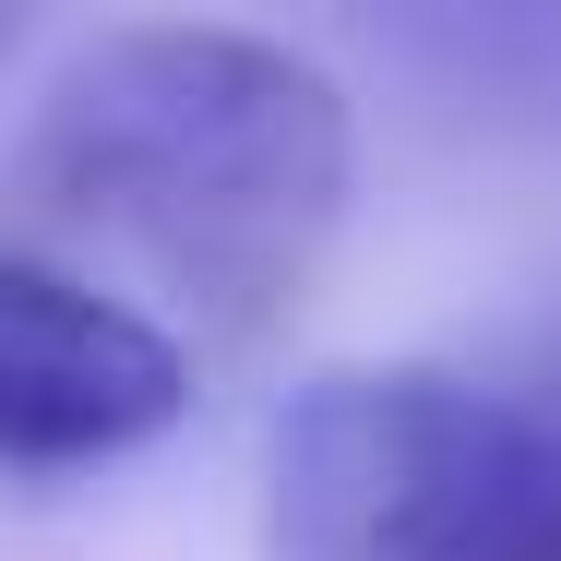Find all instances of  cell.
<instances>
[{
	"mask_svg": "<svg viewBox=\"0 0 561 561\" xmlns=\"http://www.w3.org/2000/svg\"><path fill=\"white\" fill-rule=\"evenodd\" d=\"M12 216L144 275L204 335H251L346 216V96L239 24H108L24 119Z\"/></svg>",
	"mask_w": 561,
	"mask_h": 561,
	"instance_id": "obj_1",
	"label": "cell"
},
{
	"mask_svg": "<svg viewBox=\"0 0 561 561\" xmlns=\"http://www.w3.org/2000/svg\"><path fill=\"white\" fill-rule=\"evenodd\" d=\"M275 561H561V443L454 370H335L275 431Z\"/></svg>",
	"mask_w": 561,
	"mask_h": 561,
	"instance_id": "obj_2",
	"label": "cell"
},
{
	"mask_svg": "<svg viewBox=\"0 0 561 561\" xmlns=\"http://www.w3.org/2000/svg\"><path fill=\"white\" fill-rule=\"evenodd\" d=\"M180 407H192V358L168 323H144L84 275L0 263V454L12 466L156 443Z\"/></svg>",
	"mask_w": 561,
	"mask_h": 561,
	"instance_id": "obj_3",
	"label": "cell"
},
{
	"mask_svg": "<svg viewBox=\"0 0 561 561\" xmlns=\"http://www.w3.org/2000/svg\"><path fill=\"white\" fill-rule=\"evenodd\" d=\"M0 60H12V12H0Z\"/></svg>",
	"mask_w": 561,
	"mask_h": 561,
	"instance_id": "obj_4",
	"label": "cell"
}]
</instances>
